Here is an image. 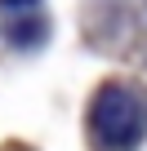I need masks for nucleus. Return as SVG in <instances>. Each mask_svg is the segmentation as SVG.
Wrapping results in <instances>:
<instances>
[{
	"label": "nucleus",
	"mask_w": 147,
	"mask_h": 151,
	"mask_svg": "<svg viewBox=\"0 0 147 151\" xmlns=\"http://www.w3.org/2000/svg\"><path fill=\"white\" fill-rule=\"evenodd\" d=\"M89 133L103 151H134L147 133V89L129 80H107L89 102Z\"/></svg>",
	"instance_id": "obj_1"
},
{
	"label": "nucleus",
	"mask_w": 147,
	"mask_h": 151,
	"mask_svg": "<svg viewBox=\"0 0 147 151\" xmlns=\"http://www.w3.org/2000/svg\"><path fill=\"white\" fill-rule=\"evenodd\" d=\"M40 31H45V22H36V18H31V22H14V27H9V40H14V45H36Z\"/></svg>",
	"instance_id": "obj_2"
},
{
	"label": "nucleus",
	"mask_w": 147,
	"mask_h": 151,
	"mask_svg": "<svg viewBox=\"0 0 147 151\" xmlns=\"http://www.w3.org/2000/svg\"><path fill=\"white\" fill-rule=\"evenodd\" d=\"M5 9H27V5H36V0H0Z\"/></svg>",
	"instance_id": "obj_3"
}]
</instances>
